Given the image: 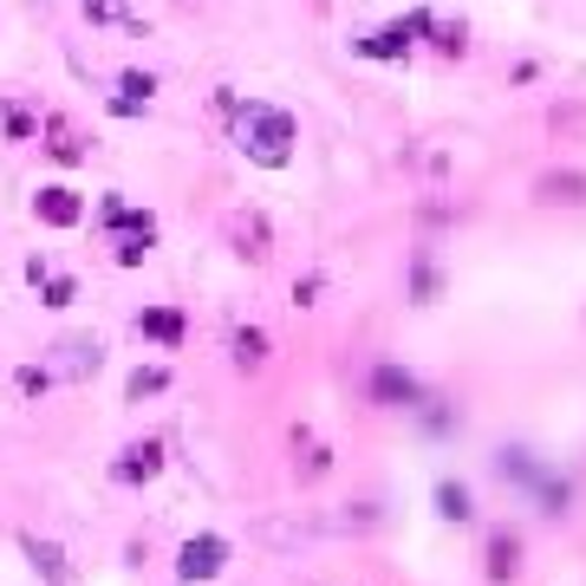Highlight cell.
I'll return each mask as SVG.
<instances>
[{
  "label": "cell",
  "mask_w": 586,
  "mask_h": 586,
  "mask_svg": "<svg viewBox=\"0 0 586 586\" xmlns=\"http://www.w3.org/2000/svg\"><path fill=\"white\" fill-rule=\"evenodd\" d=\"M268 359V333L261 326H241L235 333V366H261Z\"/></svg>",
  "instance_id": "12"
},
{
  "label": "cell",
  "mask_w": 586,
  "mask_h": 586,
  "mask_svg": "<svg viewBox=\"0 0 586 586\" xmlns=\"http://www.w3.org/2000/svg\"><path fill=\"white\" fill-rule=\"evenodd\" d=\"M437 514L443 521H469V514H476L469 509V489H463V482H443L437 489Z\"/></svg>",
  "instance_id": "14"
},
{
  "label": "cell",
  "mask_w": 586,
  "mask_h": 586,
  "mask_svg": "<svg viewBox=\"0 0 586 586\" xmlns=\"http://www.w3.org/2000/svg\"><path fill=\"white\" fill-rule=\"evenodd\" d=\"M20 547H26V561H33V574L46 586H73V567H66V547L59 541H40V534H20Z\"/></svg>",
  "instance_id": "7"
},
{
  "label": "cell",
  "mask_w": 586,
  "mask_h": 586,
  "mask_svg": "<svg viewBox=\"0 0 586 586\" xmlns=\"http://www.w3.org/2000/svg\"><path fill=\"white\" fill-rule=\"evenodd\" d=\"M293 111L281 105H235V150L248 156V163H261V170H287L293 163Z\"/></svg>",
  "instance_id": "1"
},
{
  "label": "cell",
  "mask_w": 586,
  "mask_h": 586,
  "mask_svg": "<svg viewBox=\"0 0 586 586\" xmlns=\"http://www.w3.org/2000/svg\"><path fill=\"white\" fill-rule=\"evenodd\" d=\"M541 196H547V203H580V176H547Z\"/></svg>",
  "instance_id": "18"
},
{
  "label": "cell",
  "mask_w": 586,
  "mask_h": 586,
  "mask_svg": "<svg viewBox=\"0 0 586 586\" xmlns=\"http://www.w3.org/2000/svg\"><path fill=\"white\" fill-rule=\"evenodd\" d=\"M33 216L46 221V228H78V221H85V203H78L73 183H46V189L33 196Z\"/></svg>",
  "instance_id": "6"
},
{
  "label": "cell",
  "mask_w": 586,
  "mask_h": 586,
  "mask_svg": "<svg viewBox=\"0 0 586 586\" xmlns=\"http://www.w3.org/2000/svg\"><path fill=\"white\" fill-rule=\"evenodd\" d=\"M138 333H144L150 346H183V313L176 306H144L138 313Z\"/></svg>",
  "instance_id": "9"
},
{
  "label": "cell",
  "mask_w": 586,
  "mask_h": 586,
  "mask_svg": "<svg viewBox=\"0 0 586 586\" xmlns=\"http://www.w3.org/2000/svg\"><path fill=\"white\" fill-rule=\"evenodd\" d=\"M53 156H59V163H78V156H85V144H78V138H66V131H59V138H53Z\"/></svg>",
  "instance_id": "19"
},
{
  "label": "cell",
  "mask_w": 586,
  "mask_h": 586,
  "mask_svg": "<svg viewBox=\"0 0 586 586\" xmlns=\"http://www.w3.org/2000/svg\"><path fill=\"white\" fill-rule=\"evenodd\" d=\"M514 554H521V547H514V534H496V541H489V580H509Z\"/></svg>",
  "instance_id": "15"
},
{
  "label": "cell",
  "mask_w": 586,
  "mask_h": 586,
  "mask_svg": "<svg viewBox=\"0 0 586 586\" xmlns=\"http://www.w3.org/2000/svg\"><path fill=\"white\" fill-rule=\"evenodd\" d=\"M156 469H163V443H124V456L111 463V482H124V489H144L156 482Z\"/></svg>",
  "instance_id": "4"
},
{
  "label": "cell",
  "mask_w": 586,
  "mask_h": 586,
  "mask_svg": "<svg viewBox=\"0 0 586 586\" xmlns=\"http://www.w3.org/2000/svg\"><path fill=\"white\" fill-rule=\"evenodd\" d=\"M73 300H78V281H66V274H46V281H40V306H53V313H66Z\"/></svg>",
  "instance_id": "13"
},
{
  "label": "cell",
  "mask_w": 586,
  "mask_h": 586,
  "mask_svg": "<svg viewBox=\"0 0 586 586\" xmlns=\"http://www.w3.org/2000/svg\"><path fill=\"white\" fill-rule=\"evenodd\" d=\"M371 398L378 404H417V378L404 366H378L371 371Z\"/></svg>",
  "instance_id": "8"
},
{
  "label": "cell",
  "mask_w": 586,
  "mask_h": 586,
  "mask_svg": "<svg viewBox=\"0 0 586 586\" xmlns=\"http://www.w3.org/2000/svg\"><path fill=\"white\" fill-rule=\"evenodd\" d=\"M150 248H156V235H138V228H131V235H118V268H138Z\"/></svg>",
  "instance_id": "16"
},
{
  "label": "cell",
  "mask_w": 586,
  "mask_h": 586,
  "mask_svg": "<svg viewBox=\"0 0 586 586\" xmlns=\"http://www.w3.org/2000/svg\"><path fill=\"white\" fill-rule=\"evenodd\" d=\"M163 391H170V371H163V366H138L131 378H124V398H131V404H144V398H163Z\"/></svg>",
  "instance_id": "11"
},
{
  "label": "cell",
  "mask_w": 586,
  "mask_h": 586,
  "mask_svg": "<svg viewBox=\"0 0 586 586\" xmlns=\"http://www.w3.org/2000/svg\"><path fill=\"white\" fill-rule=\"evenodd\" d=\"M78 7H85V13H91V20H124V13H118V7H111V0H78Z\"/></svg>",
  "instance_id": "20"
},
{
  "label": "cell",
  "mask_w": 586,
  "mask_h": 586,
  "mask_svg": "<svg viewBox=\"0 0 586 586\" xmlns=\"http://www.w3.org/2000/svg\"><path fill=\"white\" fill-rule=\"evenodd\" d=\"M431 26H437V20L417 7V13H404V20H391V26H378V33H366V40H352V46H359L366 59H404V53L417 46V33H431Z\"/></svg>",
  "instance_id": "2"
},
{
  "label": "cell",
  "mask_w": 586,
  "mask_h": 586,
  "mask_svg": "<svg viewBox=\"0 0 586 586\" xmlns=\"http://www.w3.org/2000/svg\"><path fill=\"white\" fill-rule=\"evenodd\" d=\"M150 91H156V78H150V73H124V78H118L111 111H118V118H138V111L150 105Z\"/></svg>",
  "instance_id": "10"
},
{
  "label": "cell",
  "mask_w": 586,
  "mask_h": 586,
  "mask_svg": "<svg viewBox=\"0 0 586 586\" xmlns=\"http://www.w3.org/2000/svg\"><path fill=\"white\" fill-rule=\"evenodd\" d=\"M221 567H228V541H221V534H189V541H183V554H176V580H183V586L216 580Z\"/></svg>",
  "instance_id": "3"
},
{
  "label": "cell",
  "mask_w": 586,
  "mask_h": 586,
  "mask_svg": "<svg viewBox=\"0 0 586 586\" xmlns=\"http://www.w3.org/2000/svg\"><path fill=\"white\" fill-rule=\"evenodd\" d=\"M98 366H105V346H98V339H59V346H53V378L85 384V378H98Z\"/></svg>",
  "instance_id": "5"
},
{
  "label": "cell",
  "mask_w": 586,
  "mask_h": 586,
  "mask_svg": "<svg viewBox=\"0 0 586 586\" xmlns=\"http://www.w3.org/2000/svg\"><path fill=\"white\" fill-rule=\"evenodd\" d=\"M13 384H20L26 398H46V391H53V366H20L13 371Z\"/></svg>",
  "instance_id": "17"
}]
</instances>
